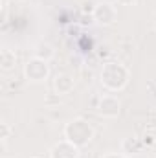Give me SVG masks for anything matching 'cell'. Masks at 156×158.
<instances>
[{
	"label": "cell",
	"instance_id": "cell-1",
	"mask_svg": "<svg viewBox=\"0 0 156 158\" xmlns=\"http://www.w3.org/2000/svg\"><path fill=\"white\" fill-rule=\"evenodd\" d=\"M127 79H129V72L125 66L117 64V63H109L103 72H101V81L107 88L110 90H121L125 85H127Z\"/></svg>",
	"mask_w": 156,
	"mask_h": 158
},
{
	"label": "cell",
	"instance_id": "cell-2",
	"mask_svg": "<svg viewBox=\"0 0 156 158\" xmlns=\"http://www.w3.org/2000/svg\"><path fill=\"white\" fill-rule=\"evenodd\" d=\"M92 134H94V131H92V127H90L84 119H74V121H70V123L66 125V129H64L66 140L72 142V143H76L77 147L88 143V142L92 140Z\"/></svg>",
	"mask_w": 156,
	"mask_h": 158
},
{
	"label": "cell",
	"instance_id": "cell-3",
	"mask_svg": "<svg viewBox=\"0 0 156 158\" xmlns=\"http://www.w3.org/2000/svg\"><path fill=\"white\" fill-rule=\"evenodd\" d=\"M48 72L50 70H48L46 61L39 59V57L28 61L26 68H24V74H26V77L30 79V81H44V79L48 77Z\"/></svg>",
	"mask_w": 156,
	"mask_h": 158
},
{
	"label": "cell",
	"instance_id": "cell-4",
	"mask_svg": "<svg viewBox=\"0 0 156 158\" xmlns=\"http://www.w3.org/2000/svg\"><path fill=\"white\" fill-rule=\"evenodd\" d=\"M51 158H77L79 156V147L76 143L64 140L61 143H57L53 149H51Z\"/></svg>",
	"mask_w": 156,
	"mask_h": 158
},
{
	"label": "cell",
	"instance_id": "cell-5",
	"mask_svg": "<svg viewBox=\"0 0 156 158\" xmlns=\"http://www.w3.org/2000/svg\"><path fill=\"white\" fill-rule=\"evenodd\" d=\"M94 17H96V20L97 22H101V24H110V22H114V19H116V7L112 6V4H99V6H96V9H94Z\"/></svg>",
	"mask_w": 156,
	"mask_h": 158
},
{
	"label": "cell",
	"instance_id": "cell-6",
	"mask_svg": "<svg viewBox=\"0 0 156 158\" xmlns=\"http://www.w3.org/2000/svg\"><path fill=\"white\" fill-rule=\"evenodd\" d=\"M99 112L107 118H114L119 114V101L112 96H105L101 101H99Z\"/></svg>",
	"mask_w": 156,
	"mask_h": 158
},
{
	"label": "cell",
	"instance_id": "cell-7",
	"mask_svg": "<svg viewBox=\"0 0 156 158\" xmlns=\"http://www.w3.org/2000/svg\"><path fill=\"white\" fill-rule=\"evenodd\" d=\"M55 88L59 94H68L72 88H74V79L66 74H61L55 77Z\"/></svg>",
	"mask_w": 156,
	"mask_h": 158
},
{
	"label": "cell",
	"instance_id": "cell-8",
	"mask_svg": "<svg viewBox=\"0 0 156 158\" xmlns=\"http://www.w3.org/2000/svg\"><path fill=\"white\" fill-rule=\"evenodd\" d=\"M0 64H2L4 70H11L15 66V53L11 50H4L0 53Z\"/></svg>",
	"mask_w": 156,
	"mask_h": 158
},
{
	"label": "cell",
	"instance_id": "cell-9",
	"mask_svg": "<svg viewBox=\"0 0 156 158\" xmlns=\"http://www.w3.org/2000/svg\"><path fill=\"white\" fill-rule=\"evenodd\" d=\"M123 151L125 153H138L140 151V142L136 138H127L123 142Z\"/></svg>",
	"mask_w": 156,
	"mask_h": 158
},
{
	"label": "cell",
	"instance_id": "cell-10",
	"mask_svg": "<svg viewBox=\"0 0 156 158\" xmlns=\"http://www.w3.org/2000/svg\"><path fill=\"white\" fill-rule=\"evenodd\" d=\"M51 55H53V50H51V46H50V44H40L39 48H37V57H39V59L48 61Z\"/></svg>",
	"mask_w": 156,
	"mask_h": 158
},
{
	"label": "cell",
	"instance_id": "cell-11",
	"mask_svg": "<svg viewBox=\"0 0 156 158\" xmlns=\"http://www.w3.org/2000/svg\"><path fill=\"white\" fill-rule=\"evenodd\" d=\"M2 131H4V134H2V138L6 140V138H7V132H9V127H7V123H4V125H2Z\"/></svg>",
	"mask_w": 156,
	"mask_h": 158
},
{
	"label": "cell",
	"instance_id": "cell-12",
	"mask_svg": "<svg viewBox=\"0 0 156 158\" xmlns=\"http://www.w3.org/2000/svg\"><path fill=\"white\" fill-rule=\"evenodd\" d=\"M117 2H119V4H123V6H129V4H132L134 0H117Z\"/></svg>",
	"mask_w": 156,
	"mask_h": 158
},
{
	"label": "cell",
	"instance_id": "cell-13",
	"mask_svg": "<svg viewBox=\"0 0 156 158\" xmlns=\"http://www.w3.org/2000/svg\"><path fill=\"white\" fill-rule=\"evenodd\" d=\"M105 158H119V156H114V155H109V156H105Z\"/></svg>",
	"mask_w": 156,
	"mask_h": 158
},
{
	"label": "cell",
	"instance_id": "cell-14",
	"mask_svg": "<svg viewBox=\"0 0 156 158\" xmlns=\"http://www.w3.org/2000/svg\"><path fill=\"white\" fill-rule=\"evenodd\" d=\"M31 158H42V156H31Z\"/></svg>",
	"mask_w": 156,
	"mask_h": 158
},
{
	"label": "cell",
	"instance_id": "cell-15",
	"mask_svg": "<svg viewBox=\"0 0 156 158\" xmlns=\"http://www.w3.org/2000/svg\"><path fill=\"white\" fill-rule=\"evenodd\" d=\"M154 28H156V22H154Z\"/></svg>",
	"mask_w": 156,
	"mask_h": 158
}]
</instances>
